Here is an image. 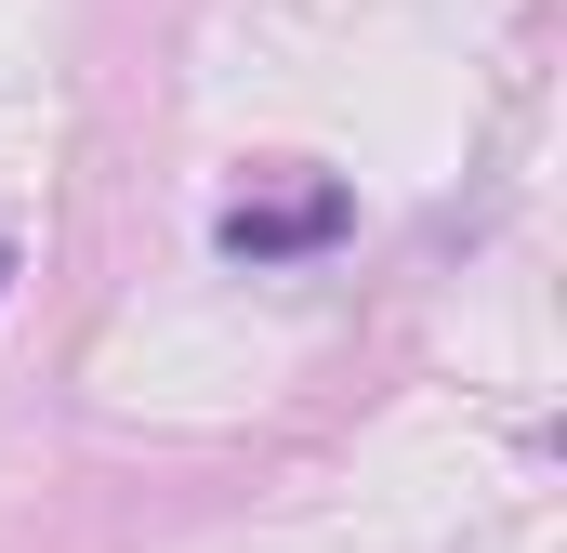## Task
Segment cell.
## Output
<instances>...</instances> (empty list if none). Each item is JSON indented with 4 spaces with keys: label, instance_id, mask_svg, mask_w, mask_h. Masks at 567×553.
Instances as JSON below:
<instances>
[{
    "label": "cell",
    "instance_id": "1",
    "mask_svg": "<svg viewBox=\"0 0 567 553\" xmlns=\"http://www.w3.org/2000/svg\"><path fill=\"white\" fill-rule=\"evenodd\" d=\"M212 238H225L238 264H278V251H317V238H343V185H303V198H278V211H265V198H238V211H225Z\"/></svg>",
    "mask_w": 567,
    "mask_h": 553
}]
</instances>
